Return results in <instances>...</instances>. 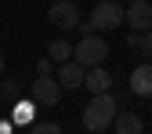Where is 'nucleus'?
<instances>
[{"label":"nucleus","instance_id":"1","mask_svg":"<svg viewBox=\"0 0 152 134\" xmlns=\"http://www.w3.org/2000/svg\"><path fill=\"white\" fill-rule=\"evenodd\" d=\"M116 112H120L116 98H112V91H105V94H94V98L87 102V109H83L80 120H83L87 130H105V127H112Z\"/></svg>","mask_w":152,"mask_h":134},{"label":"nucleus","instance_id":"2","mask_svg":"<svg viewBox=\"0 0 152 134\" xmlns=\"http://www.w3.org/2000/svg\"><path fill=\"white\" fill-rule=\"evenodd\" d=\"M72 58L80 62L83 69L105 65V58H109V40H105V36H98V33H91V36H83V40L72 47Z\"/></svg>","mask_w":152,"mask_h":134},{"label":"nucleus","instance_id":"3","mask_svg":"<svg viewBox=\"0 0 152 134\" xmlns=\"http://www.w3.org/2000/svg\"><path fill=\"white\" fill-rule=\"evenodd\" d=\"M123 18H127L123 4H116V0H98L94 11H91V26H94V33H109V29L123 26Z\"/></svg>","mask_w":152,"mask_h":134},{"label":"nucleus","instance_id":"4","mask_svg":"<svg viewBox=\"0 0 152 134\" xmlns=\"http://www.w3.org/2000/svg\"><path fill=\"white\" fill-rule=\"evenodd\" d=\"M29 98L40 105V109H54L62 102V83L58 76H36V80L29 83Z\"/></svg>","mask_w":152,"mask_h":134},{"label":"nucleus","instance_id":"5","mask_svg":"<svg viewBox=\"0 0 152 134\" xmlns=\"http://www.w3.org/2000/svg\"><path fill=\"white\" fill-rule=\"evenodd\" d=\"M47 22H51L54 29H76L83 18H80L76 0H58V4H51V7H47Z\"/></svg>","mask_w":152,"mask_h":134},{"label":"nucleus","instance_id":"6","mask_svg":"<svg viewBox=\"0 0 152 134\" xmlns=\"http://www.w3.org/2000/svg\"><path fill=\"white\" fill-rule=\"evenodd\" d=\"M123 22L130 26V33H145V29H152V4H148V0H130Z\"/></svg>","mask_w":152,"mask_h":134},{"label":"nucleus","instance_id":"7","mask_svg":"<svg viewBox=\"0 0 152 134\" xmlns=\"http://www.w3.org/2000/svg\"><path fill=\"white\" fill-rule=\"evenodd\" d=\"M83 80H87V69L76 62V58L58 62V83H62V91H76V87H83Z\"/></svg>","mask_w":152,"mask_h":134},{"label":"nucleus","instance_id":"8","mask_svg":"<svg viewBox=\"0 0 152 134\" xmlns=\"http://www.w3.org/2000/svg\"><path fill=\"white\" fill-rule=\"evenodd\" d=\"M130 91L138 98H152V62H141L130 69Z\"/></svg>","mask_w":152,"mask_h":134},{"label":"nucleus","instance_id":"9","mask_svg":"<svg viewBox=\"0 0 152 134\" xmlns=\"http://www.w3.org/2000/svg\"><path fill=\"white\" fill-rule=\"evenodd\" d=\"M83 87H87L91 94H105V91H112V72H109V69H102V65L87 69V80H83Z\"/></svg>","mask_w":152,"mask_h":134},{"label":"nucleus","instance_id":"10","mask_svg":"<svg viewBox=\"0 0 152 134\" xmlns=\"http://www.w3.org/2000/svg\"><path fill=\"white\" fill-rule=\"evenodd\" d=\"M112 127H116V134H145V120L138 112H116Z\"/></svg>","mask_w":152,"mask_h":134},{"label":"nucleus","instance_id":"11","mask_svg":"<svg viewBox=\"0 0 152 134\" xmlns=\"http://www.w3.org/2000/svg\"><path fill=\"white\" fill-rule=\"evenodd\" d=\"M36 109H40V105H36L33 98H29V102H15V109H11V123L29 127V123L36 120Z\"/></svg>","mask_w":152,"mask_h":134},{"label":"nucleus","instance_id":"12","mask_svg":"<svg viewBox=\"0 0 152 134\" xmlns=\"http://www.w3.org/2000/svg\"><path fill=\"white\" fill-rule=\"evenodd\" d=\"M127 47H130V51H141L145 58L152 62V29H145V33H130Z\"/></svg>","mask_w":152,"mask_h":134},{"label":"nucleus","instance_id":"13","mask_svg":"<svg viewBox=\"0 0 152 134\" xmlns=\"http://www.w3.org/2000/svg\"><path fill=\"white\" fill-rule=\"evenodd\" d=\"M47 58H51V62H69V58H72V44H69V40H51Z\"/></svg>","mask_w":152,"mask_h":134},{"label":"nucleus","instance_id":"14","mask_svg":"<svg viewBox=\"0 0 152 134\" xmlns=\"http://www.w3.org/2000/svg\"><path fill=\"white\" fill-rule=\"evenodd\" d=\"M29 134H62L58 123H44V120H33L29 123Z\"/></svg>","mask_w":152,"mask_h":134},{"label":"nucleus","instance_id":"15","mask_svg":"<svg viewBox=\"0 0 152 134\" xmlns=\"http://www.w3.org/2000/svg\"><path fill=\"white\" fill-rule=\"evenodd\" d=\"M51 69H54L51 58H40V62H36V76H51Z\"/></svg>","mask_w":152,"mask_h":134},{"label":"nucleus","instance_id":"16","mask_svg":"<svg viewBox=\"0 0 152 134\" xmlns=\"http://www.w3.org/2000/svg\"><path fill=\"white\" fill-rule=\"evenodd\" d=\"M4 94H7V98H18V80H7L4 83Z\"/></svg>","mask_w":152,"mask_h":134},{"label":"nucleus","instance_id":"17","mask_svg":"<svg viewBox=\"0 0 152 134\" xmlns=\"http://www.w3.org/2000/svg\"><path fill=\"white\" fill-rule=\"evenodd\" d=\"M76 29H80L83 36H91V33H94V26H91V18H87V22H80V26H76Z\"/></svg>","mask_w":152,"mask_h":134},{"label":"nucleus","instance_id":"18","mask_svg":"<svg viewBox=\"0 0 152 134\" xmlns=\"http://www.w3.org/2000/svg\"><path fill=\"white\" fill-rule=\"evenodd\" d=\"M11 127H15V123H7V120H0V134H11Z\"/></svg>","mask_w":152,"mask_h":134},{"label":"nucleus","instance_id":"19","mask_svg":"<svg viewBox=\"0 0 152 134\" xmlns=\"http://www.w3.org/2000/svg\"><path fill=\"white\" fill-rule=\"evenodd\" d=\"M0 69H4V51H0Z\"/></svg>","mask_w":152,"mask_h":134},{"label":"nucleus","instance_id":"20","mask_svg":"<svg viewBox=\"0 0 152 134\" xmlns=\"http://www.w3.org/2000/svg\"><path fill=\"white\" fill-rule=\"evenodd\" d=\"M0 98H4V83H0Z\"/></svg>","mask_w":152,"mask_h":134}]
</instances>
